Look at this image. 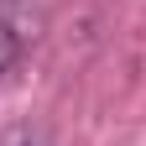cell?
I'll return each mask as SVG.
<instances>
[{
  "instance_id": "cell-1",
  "label": "cell",
  "mask_w": 146,
  "mask_h": 146,
  "mask_svg": "<svg viewBox=\"0 0 146 146\" xmlns=\"http://www.w3.org/2000/svg\"><path fill=\"white\" fill-rule=\"evenodd\" d=\"M36 31H42V0H0V78L16 73Z\"/></svg>"
},
{
  "instance_id": "cell-2",
  "label": "cell",
  "mask_w": 146,
  "mask_h": 146,
  "mask_svg": "<svg viewBox=\"0 0 146 146\" xmlns=\"http://www.w3.org/2000/svg\"><path fill=\"white\" fill-rule=\"evenodd\" d=\"M0 146H47V141H42V131H31V125H16V131L0 136Z\"/></svg>"
}]
</instances>
